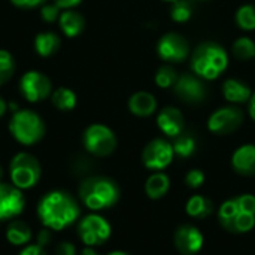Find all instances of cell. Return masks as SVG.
Here are the masks:
<instances>
[{
    "instance_id": "cell-31",
    "label": "cell",
    "mask_w": 255,
    "mask_h": 255,
    "mask_svg": "<svg viewBox=\"0 0 255 255\" xmlns=\"http://www.w3.org/2000/svg\"><path fill=\"white\" fill-rule=\"evenodd\" d=\"M178 73L172 66H161L155 73V84L160 88H173L178 81Z\"/></svg>"
},
{
    "instance_id": "cell-24",
    "label": "cell",
    "mask_w": 255,
    "mask_h": 255,
    "mask_svg": "<svg viewBox=\"0 0 255 255\" xmlns=\"http://www.w3.org/2000/svg\"><path fill=\"white\" fill-rule=\"evenodd\" d=\"M61 45V39L54 31H42L34 37V51L40 57H51L54 55Z\"/></svg>"
},
{
    "instance_id": "cell-39",
    "label": "cell",
    "mask_w": 255,
    "mask_h": 255,
    "mask_svg": "<svg viewBox=\"0 0 255 255\" xmlns=\"http://www.w3.org/2000/svg\"><path fill=\"white\" fill-rule=\"evenodd\" d=\"M250 115L255 123V93H253V97L250 100Z\"/></svg>"
},
{
    "instance_id": "cell-7",
    "label": "cell",
    "mask_w": 255,
    "mask_h": 255,
    "mask_svg": "<svg viewBox=\"0 0 255 255\" xmlns=\"http://www.w3.org/2000/svg\"><path fill=\"white\" fill-rule=\"evenodd\" d=\"M82 143L91 155L108 157L117 149V136L105 124H91L82 134Z\"/></svg>"
},
{
    "instance_id": "cell-5",
    "label": "cell",
    "mask_w": 255,
    "mask_h": 255,
    "mask_svg": "<svg viewBox=\"0 0 255 255\" xmlns=\"http://www.w3.org/2000/svg\"><path fill=\"white\" fill-rule=\"evenodd\" d=\"M9 131L18 143L31 146L45 136V123L34 111L19 109L15 111L9 121Z\"/></svg>"
},
{
    "instance_id": "cell-18",
    "label": "cell",
    "mask_w": 255,
    "mask_h": 255,
    "mask_svg": "<svg viewBox=\"0 0 255 255\" xmlns=\"http://www.w3.org/2000/svg\"><path fill=\"white\" fill-rule=\"evenodd\" d=\"M223 94H224L227 102L241 105V103H247L251 100L253 90L247 82L236 79V78H232L223 84Z\"/></svg>"
},
{
    "instance_id": "cell-10",
    "label": "cell",
    "mask_w": 255,
    "mask_h": 255,
    "mask_svg": "<svg viewBox=\"0 0 255 255\" xmlns=\"http://www.w3.org/2000/svg\"><path fill=\"white\" fill-rule=\"evenodd\" d=\"M173 158L175 151L172 143L161 137L151 140L142 151V163L152 172H163L172 164Z\"/></svg>"
},
{
    "instance_id": "cell-1",
    "label": "cell",
    "mask_w": 255,
    "mask_h": 255,
    "mask_svg": "<svg viewBox=\"0 0 255 255\" xmlns=\"http://www.w3.org/2000/svg\"><path fill=\"white\" fill-rule=\"evenodd\" d=\"M37 217L46 229L64 230L79 220L81 208L72 194L63 190H54L40 199Z\"/></svg>"
},
{
    "instance_id": "cell-8",
    "label": "cell",
    "mask_w": 255,
    "mask_h": 255,
    "mask_svg": "<svg viewBox=\"0 0 255 255\" xmlns=\"http://www.w3.org/2000/svg\"><path fill=\"white\" fill-rule=\"evenodd\" d=\"M78 235L85 247H100L109 241L112 235V227L102 215L90 214L79 221Z\"/></svg>"
},
{
    "instance_id": "cell-37",
    "label": "cell",
    "mask_w": 255,
    "mask_h": 255,
    "mask_svg": "<svg viewBox=\"0 0 255 255\" xmlns=\"http://www.w3.org/2000/svg\"><path fill=\"white\" fill-rule=\"evenodd\" d=\"M82 0H54V3L60 7V9H73L75 6H78Z\"/></svg>"
},
{
    "instance_id": "cell-42",
    "label": "cell",
    "mask_w": 255,
    "mask_h": 255,
    "mask_svg": "<svg viewBox=\"0 0 255 255\" xmlns=\"http://www.w3.org/2000/svg\"><path fill=\"white\" fill-rule=\"evenodd\" d=\"M106 255H130L127 254V253H124V251H112V253H109V254Z\"/></svg>"
},
{
    "instance_id": "cell-16",
    "label": "cell",
    "mask_w": 255,
    "mask_h": 255,
    "mask_svg": "<svg viewBox=\"0 0 255 255\" xmlns=\"http://www.w3.org/2000/svg\"><path fill=\"white\" fill-rule=\"evenodd\" d=\"M157 126L164 133V136L175 139L176 136L184 133L185 128L184 114L178 108L166 106L160 111L157 117Z\"/></svg>"
},
{
    "instance_id": "cell-34",
    "label": "cell",
    "mask_w": 255,
    "mask_h": 255,
    "mask_svg": "<svg viewBox=\"0 0 255 255\" xmlns=\"http://www.w3.org/2000/svg\"><path fill=\"white\" fill-rule=\"evenodd\" d=\"M45 0H10V3L19 9H33L39 4H42Z\"/></svg>"
},
{
    "instance_id": "cell-15",
    "label": "cell",
    "mask_w": 255,
    "mask_h": 255,
    "mask_svg": "<svg viewBox=\"0 0 255 255\" xmlns=\"http://www.w3.org/2000/svg\"><path fill=\"white\" fill-rule=\"evenodd\" d=\"M173 242L179 254L196 255L202 251L205 238L196 226L182 224L176 229L173 235Z\"/></svg>"
},
{
    "instance_id": "cell-25",
    "label": "cell",
    "mask_w": 255,
    "mask_h": 255,
    "mask_svg": "<svg viewBox=\"0 0 255 255\" xmlns=\"http://www.w3.org/2000/svg\"><path fill=\"white\" fill-rule=\"evenodd\" d=\"M51 102H52L54 108H57L58 111L67 112V111L75 109V106L78 103V99H76V94H75L73 90H70L67 87H60V88L52 91Z\"/></svg>"
},
{
    "instance_id": "cell-12",
    "label": "cell",
    "mask_w": 255,
    "mask_h": 255,
    "mask_svg": "<svg viewBox=\"0 0 255 255\" xmlns=\"http://www.w3.org/2000/svg\"><path fill=\"white\" fill-rule=\"evenodd\" d=\"M157 54L166 63H181L190 54V43L182 34L170 31L158 40Z\"/></svg>"
},
{
    "instance_id": "cell-41",
    "label": "cell",
    "mask_w": 255,
    "mask_h": 255,
    "mask_svg": "<svg viewBox=\"0 0 255 255\" xmlns=\"http://www.w3.org/2000/svg\"><path fill=\"white\" fill-rule=\"evenodd\" d=\"M6 111H7V103H6L4 99L0 96V118L6 114Z\"/></svg>"
},
{
    "instance_id": "cell-40",
    "label": "cell",
    "mask_w": 255,
    "mask_h": 255,
    "mask_svg": "<svg viewBox=\"0 0 255 255\" xmlns=\"http://www.w3.org/2000/svg\"><path fill=\"white\" fill-rule=\"evenodd\" d=\"M81 255H100V254L94 250V247H85V248L82 250Z\"/></svg>"
},
{
    "instance_id": "cell-21",
    "label": "cell",
    "mask_w": 255,
    "mask_h": 255,
    "mask_svg": "<svg viewBox=\"0 0 255 255\" xmlns=\"http://www.w3.org/2000/svg\"><path fill=\"white\" fill-rule=\"evenodd\" d=\"M215 211L214 202L202 194H194L188 199L187 205H185V212L188 214V217L194 218V220H205L208 217H211Z\"/></svg>"
},
{
    "instance_id": "cell-29",
    "label": "cell",
    "mask_w": 255,
    "mask_h": 255,
    "mask_svg": "<svg viewBox=\"0 0 255 255\" xmlns=\"http://www.w3.org/2000/svg\"><path fill=\"white\" fill-rule=\"evenodd\" d=\"M16 64L10 52L0 49V87H3L15 73Z\"/></svg>"
},
{
    "instance_id": "cell-27",
    "label": "cell",
    "mask_w": 255,
    "mask_h": 255,
    "mask_svg": "<svg viewBox=\"0 0 255 255\" xmlns=\"http://www.w3.org/2000/svg\"><path fill=\"white\" fill-rule=\"evenodd\" d=\"M232 51L238 60H244V61L253 60L255 57V42L251 37H247V36L239 37L235 40Z\"/></svg>"
},
{
    "instance_id": "cell-32",
    "label": "cell",
    "mask_w": 255,
    "mask_h": 255,
    "mask_svg": "<svg viewBox=\"0 0 255 255\" xmlns=\"http://www.w3.org/2000/svg\"><path fill=\"white\" fill-rule=\"evenodd\" d=\"M61 15V9L55 3H46L40 9V16L45 22H55Z\"/></svg>"
},
{
    "instance_id": "cell-22",
    "label": "cell",
    "mask_w": 255,
    "mask_h": 255,
    "mask_svg": "<svg viewBox=\"0 0 255 255\" xmlns=\"http://www.w3.org/2000/svg\"><path fill=\"white\" fill-rule=\"evenodd\" d=\"M170 190V178L164 172H154L145 182V194L151 200L163 199Z\"/></svg>"
},
{
    "instance_id": "cell-30",
    "label": "cell",
    "mask_w": 255,
    "mask_h": 255,
    "mask_svg": "<svg viewBox=\"0 0 255 255\" xmlns=\"http://www.w3.org/2000/svg\"><path fill=\"white\" fill-rule=\"evenodd\" d=\"M193 15V4L190 0H176L170 6V16L176 22H187Z\"/></svg>"
},
{
    "instance_id": "cell-35",
    "label": "cell",
    "mask_w": 255,
    "mask_h": 255,
    "mask_svg": "<svg viewBox=\"0 0 255 255\" xmlns=\"http://www.w3.org/2000/svg\"><path fill=\"white\" fill-rule=\"evenodd\" d=\"M55 254L57 255H76V248L73 244L70 242H61L57 250H55Z\"/></svg>"
},
{
    "instance_id": "cell-11",
    "label": "cell",
    "mask_w": 255,
    "mask_h": 255,
    "mask_svg": "<svg viewBox=\"0 0 255 255\" xmlns=\"http://www.w3.org/2000/svg\"><path fill=\"white\" fill-rule=\"evenodd\" d=\"M244 124V112L238 106H224L217 109L208 120V128L217 136L235 133Z\"/></svg>"
},
{
    "instance_id": "cell-44",
    "label": "cell",
    "mask_w": 255,
    "mask_h": 255,
    "mask_svg": "<svg viewBox=\"0 0 255 255\" xmlns=\"http://www.w3.org/2000/svg\"><path fill=\"white\" fill-rule=\"evenodd\" d=\"M163 1H169V3H173V1H176V0H163Z\"/></svg>"
},
{
    "instance_id": "cell-6",
    "label": "cell",
    "mask_w": 255,
    "mask_h": 255,
    "mask_svg": "<svg viewBox=\"0 0 255 255\" xmlns=\"http://www.w3.org/2000/svg\"><path fill=\"white\" fill-rule=\"evenodd\" d=\"M9 173H10V181L16 188L30 190L39 182L42 175V167L39 160L30 152H18L10 160Z\"/></svg>"
},
{
    "instance_id": "cell-43",
    "label": "cell",
    "mask_w": 255,
    "mask_h": 255,
    "mask_svg": "<svg viewBox=\"0 0 255 255\" xmlns=\"http://www.w3.org/2000/svg\"><path fill=\"white\" fill-rule=\"evenodd\" d=\"M1 176H3V169H1V166H0V182H1Z\"/></svg>"
},
{
    "instance_id": "cell-20",
    "label": "cell",
    "mask_w": 255,
    "mask_h": 255,
    "mask_svg": "<svg viewBox=\"0 0 255 255\" xmlns=\"http://www.w3.org/2000/svg\"><path fill=\"white\" fill-rule=\"evenodd\" d=\"M128 109L136 117H149L157 109V99L148 91H137L128 99Z\"/></svg>"
},
{
    "instance_id": "cell-38",
    "label": "cell",
    "mask_w": 255,
    "mask_h": 255,
    "mask_svg": "<svg viewBox=\"0 0 255 255\" xmlns=\"http://www.w3.org/2000/svg\"><path fill=\"white\" fill-rule=\"evenodd\" d=\"M49 241H51V235H49V232H48V230H42V232L39 233V236H37V244H39L40 247H43V248H45V245H48V244H49Z\"/></svg>"
},
{
    "instance_id": "cell-23",
    "label": "cell",
    "mask_w": 255,
    "mask_h": 255,
    "mask_svg": "<svg viewBox=\"0 0 255 255\" xmlns=\"http://www.w3.org/2000/svg\"><path fill=\"white\" fill-rule=\"evenodd\" d=\"M31 238H33V233H31L30 226L21 220H13L6 227V239L13 247L27 245L30 244Z\"/></svg>"
},
{
    "instance_id": "cell-2",
    "label": "cell",
    "mask_w": 255,
    "mask_h": 255,
    "mask_svg": "<svg viewBox=\"0 0 255 255\" xmlns=\"http://www.w3.org/2000/svg\"><path fill=\"white\" fill-rule=\"evenodd\" d=\"M220 226L232 235H245L255 227V196L245 193L226 200L218 209Z\"/></svg>"
},
{
    "instance_id": "cell-3",
    "label": "cell",
    "mask_w": 255,
    "mask_h": 255,
    "mask_svg": "<svg viewBox=\"0 0 255 255\" xmlns=\"http://www.w3.org/2000/svg\"><path fill=\"white\" fill-rule=\"evenodd\" d=\"M78 194L84 206L93 212L115 206L121 197L118 184L108 176H90L84 179Z\"/></svg>"
},
{
    "instance_id": "cell-36",
    "label": "cell",
    "mask_w": 255,
    "mask_h": 255,
    "mask_svg": "<svg viewBox=\"0 0 255 255\" xmlns=\"http://www.w3.org/2000/svg\"><path fill=\"white\" fill-rule=\"evenodd\" d=\"M19 255H48V254H46V251H45V248H43V247H40L39 244H36V245H27V247H24V248H22V251L19 253Z\"/></svg>"
},
{
    "instance_id": "cell-14",
    "label": "cell",
    "mask_w": 255,
    "mask_h": 255,
    "mask_svg": "<svg viewBox=\"0 0 255 255\" xmlns=\"http://www.w3.org/2000/svg\"><path fill=\"white\" fill-rule=\"evenodd\" d=\"M25 200L22 190L16 188L13 184L0 182V221L13 220L22 214Z\"/></svg>"
},
{
    "instance_id": "cell-13",
    "label": "cell",
    "mask_w": 255,
    "mask_h": 255,
    "mask_svg": "<svg viewBox=\"0 0 255 255\" xmlns=\"http://www.w3.org/2000/svg\"><path fill=\"white\" fill-rule=\"evenodd\" d=\"M173 91L179 100L188 105H199L208 96L203 79L199 78L197 75L190 73H184L178 78L176 84L173 85Z\"/></svg>"
},
{
    "instance_id": "cell-33",
    "label": "cell",
    "mask_w": 255,
    "mask_h": 255,
    "mask_svg": "<svg viewBox=\"0 0 255 255\" xmlns=\"http://www.w3.org/2000/svg\"><path fill=\"white\" fill-rule=\"evenodd\" d=\"M205 173H203V170H200V169H191L187 175H185V184L190 187V188H193V190H197V188H200L203 184H205Z\"/></svg>"
},
{
    "instance_id": "cell-19",
    "label": "cell",
    "mask_w": 255,
    "mask_h": 255,
    "mask_svg": "<svg viewBox=\"0 0 255 255\" xmlns=\"http://www.w3.org/2000/svg\"><path fill=\"white\" fill-rule=\"evenodd\" d=\"M58 25L64 36L78 37L85 28V18L78 10L66 9L61 12L60 18H58Z\"/></svg>"
},
{
    "instance_id": "cell-9",
    "label": "cell",
    "mask_w": 255,
    "mask_h": 255,
    "mask_svg": "<svg viewBox=\"0 0 255 255\" xmlns=\"http://www.w3.org/2000/svg\"><path fill=\"white\" fill-rule=\"evenodd\" d=\"M19 91L27 102L39 103L51 97L52 82L45 73L39 70H28L19 79Z\"/></svg>"
},
{
    "instance_id": "cell-28",
    "label": "cell",
    "mask_w": 255,
    "mask_h": 255,
    "mask_svg": "<svg viewBox=\"0 0 255 255\" xmlns=\"http://www.w3.org/2000/svg\"><path fill=\"white\" fill-rule=\"evenodd\" d=\"M236 24L245 31L255 30V6L244 4L236 12Z\"/></svg>"
},
{
    "instance_id": "cell-4",
    "label": "cell",
    "mask_w": 255,
    "mask_h": 255,
    "mask_svg": "<svg viewBox=\"0 0 255 255\" xmlns=\"http://www.w3.org/2000/svg\"><path fill=\"white\" fill-rule=\"evenodd\" d=\"M229 66V54L217 42L200 43L191 55V69L194 75L205 81L220 78Z\"/></svg>"
},
{
    "instance_id": "cell-26",
    "label": "cell",
    "mask_w": 255,
    "mask_h": 255,
    "mask_svg": "<svg viewBox=\"0 0 255 255\" xmlns=\"http://www.w3.org/2000/svg\"><path fill=\"white\" fill-rule=\"evenodd\" d=\"M172 146H173L175 155H178L179 158H190L197 149V142L193 134L184 131L173 139Z\"/></svg>"
},
{
    "instance_id": "cell-17",
    "label": "cell",
    "mask_w": 255,
    "mask_h": 255,
    "mask_svg": "<svg viewBox=\"0 0 255 255\" xmlns=\"http://www.w3.org/2000/svg\"><path fill=\"white\" fill-rule=\"evenodd\" d=\"M232 167L241 176H255V145L239 146L232 155Z\"/></svg>"
}]
</instances>
